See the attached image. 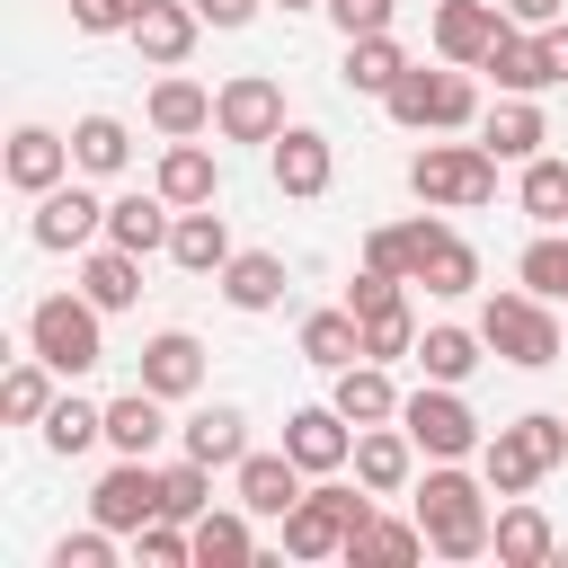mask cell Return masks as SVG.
<instances>
[{"label": "cell", "instance_id": "1", "mask_svg": "<svg viewBox=\"0 0 568 568\" xmlns=\"http://www.w3.org/2000/svg\"><path fill=\"white\" fill-rule=\"evenodd\" d=\"M488 497H497L488 479H470L462 462H435V470L417 479L426 550H435V559H479V550H488V532H497V524H488Z\"/></svg>", "mask_w": 568, "mask_h": 568}, {"label": "cell", "instance_id": "2", "mask_svg": "<svg viewBox=\"0 0 568 568\" xmlns=\"http://www.w3.org/2000/svg\"><path fill=\"white\" fill-rule=\"evenodd\" d=\"M382 106H390V124H408V133H462V124H479V80H470L462 62H444V71L408 62Z\"/></svg>", "mask_w": 568, "mask_h": 568}, {"label": "cell", "instance_id": "3", "mask_svg": "<svg viewBox=\"0 0 568 568\" xmlns=\"http://www.w3.org/2000/svg\"><path fill=\"white\" fill-rule=\"evenodd\" d=\"M568 462V417H550V408H532V417H515V426H497L488 444H479V479L497 488V497H524L541 470H559Z\"/></svg>", "mask_w": 568, "mask_h": 568}, {"label": "cell", "instance_id": "4", "mask_svg": "<svg viewBox=\"0 0 568 568\" xmlns=\"http://www.w3.org/2000/svg\"><path fill=\"white\" fill-rule=\"evenodd\" d=\"M98 320H106V311H98L89 293H44V302L27 311V346H36V355H44L62 382H80V373H98V364H106Z\"/></svg>", "mask_w": 568, "mask_h": 568}, {"label": "cell", "instance_id": "5", "mask_svg": "<svg viewBox=\"0 0 568 568\" xmlns=\"http://www.w3.org/2000/svg\"><path fill=\"white\" fill-rule=\"evenodd\" d=\"M408 186H417V204H435V213H470V204L497 195V151H488V142H426V151L408 160Z\"/></svg>", "mask_w": 568, "mask_h": 568}, {"label": "cell", "instance_id": "6", "mask_svg": "<svg viewBox=\"0 0 568 568\" xmlns=\"http://www.w3.org/2000/svg\"><path fill=\"white\" fill-rule=\"evenodd\" d=\"M364 515H373V488H364V479H355V488H337V479H328V488H302V506L284 515V550H293V559H337Z\"/></svg>", "mask_w": 568, "mask_h": 568}, {"label": "cell", "instance_id": "7", "mask_svg": "<svg viewBox=\"0 0 568 568\" xmlns=\"http://www.w3.org/2000/svg\"><path fill=\"white\" fill-rule=\"evenodd\" d=\"M479 337H488L506 364H524V373L559 364V320H550L541 293H488V302H479Z\"/></svg>", "mask_w": 568, "mask_h": 568}, {"label": "cell", "instance_id": "8", "mask_svg": "<svg viewBox=\"0 0 568 568\" xmlns=\"http://www.w3.org/2000/svg\"><path fill=\"white\" fill-rule=\"evenodd\" d=\"M399 426L417 435L426 462H470V453L488 444L479 417H470V399H462V382H426V390H408V399H399Z\"/></svg>", "mask_w": 568, "mask_h": 568}, {"label": "cell", "instance_id": "9", "mask_svg": "<svg viewBox=\"0 0 568 568\" xmlns=\"http://www.w3.org/2000/svg\"><path fill=\"white\" fill-rule=\"evenodd\" d=\"M160 470H151V453H124L98 488H89V524H106V532H142L151 515H160Z\"/></svg>", "mask_w": 568, "mask_h": 568}, {"label": "cell", "instance_id": "10", "mask_svg": "<svg viewBox=\"0 0 568 568\" xmlns=\"http://www.w3.org/2000/svg\"><path fill=\"white\" fill-rule=\"evenodd\" d=\"M213 133H222V142H275V133H284V89H275L266 71L222 80V89H213Z\"/></svg>", "mask_w": 568, "mask_h": 568}, {"label": "cell", "instance_id": "11", "mask_svg": "<svg viewBox=\"0 0 568 568\" xmlns=\"http://www.w3.org/2000/svg\"><path fill=\"white\" fill-rule=\"evenodd\" d=\"M27 231H36V248H53V257H62V248L106 240V204H98L89 186H71V178H62L53 195H36V222H27Z\"/></svg>", "mask_w": 568, "mask_h": 568}, {"label": "cell", "instance_id": "12", "mask_svg": "<svg viewBox=\"0 0 568 568\" xmlns=\"http://www.w3.org/2000/svg\"><path fill=\"white\" fill-rule=\"evenodd\" d=\"M284 453H293L302 470H320V479H328V470H346V462H355V417H346L337 399H328V408H293V417H284Z\"/></svg>", "mask_w": 568, "mask_h": 568}, {"label": "cell", "instance_id": "13", "mask_svg": "<svg viewBox=\"0 0 568 568\" xmlns=\"http://www.w3.org/2000/svg\"><path fill=\"white\" fill-rule=\"evenodd\" d=\"M373 497H399L408 479H417V435L390 417V426H355V462H346Z\"/></svg>", "mask_w": 568, "mask_h": 568}, {"label": "cell", "instance_id": "14", "mask_svg": "<svg viewBox=\"0 0 568 568\" xmlns=\"http://www.w3.org/2000/svg\"><path fill=\"white\" fill-rule=\"evenodd\" d=\"M195 36H204V9H195V0H151V9L133 18V53H142L151 71H178V62L195 53Z\"/></svg>", "mask_w": 568, "mask_h": 568}, {"label": "cell", "instance_id": "15", "mask_svg": "<svg viewBox=\"0 0 568 568\" xmlns=\"http://www.w3.org/2000/svg\"><path fill=\"white\" fill-rule=\"evenodd\" d=\"M266 160H275V186L284 195H328V178H337V142L311 133V124H284L266 142Z\"/></svg>", "mask_w": 568, "mask_h": 568}, {"label": "cell", "instance_id": "16", "mask_svg": "<svg viewBox=\"0 0 568 568\" xmlns=\"http://www.w3.org/2000/svg\"><path fill=\"white\" fill-rule=\"evenodd\" d=\"M444 240H453V231H444V222H435V204H426L417 222H382V231L364 240V266H382V275L417 284V275H426V257H435Z\"/></svg>", "mask_w": 568, "mask_h": 568}, {"label": "cell", "instance_id": "17", "mask_svg": "<svg viewBox=\"0 0 568 568\" xmlns=\"http://www.w3.org/2000/svg\"><path fill=\"white\" fill-rule=\"evenodd\" d=\"M479 71L497 80V98H541V89H559V80H550V62H541V36H532V27H515V18L497 27V44H488V62H479Z\"/></svg>", "mask_w": 568, "mask_h": 568}, {"label": "cell", "instance_id": "18", "mask_svg": "<svg viewBox=\"0 0 568 568\" xmlns=\"http://www.w3.org/2000/svg\"><path fill=\"white\" fill-rule=\"evenodd\" d=\"M71 169H80V160H71V142H62L53 124H18V133H9V186H18V195H53Z\"/></svg>", "mask_w": 568, "mask_h": 568}, {"label": "cell", "instance_id": "19", "mask_svg": "<svg viewBox=\"0 0 568 568\" xmlns=\"http://www.w3.org/2000/svg\"><path fill=\"white\" fill-rule=\"evenodd\" d=\"M231 488H240L248 515H275V524H284V515L302 506V462H293V453H240Z\"/></svg>", "mask_w": 568, "mask_h": 568}, {"label": "cell", "instance_id": "20", "mask_svg": "<svg viewBox=\"0 0 568 568\" xmlns=\"http://www.w3.org/2000/svg\"><path fill=\"white\" fill-rule=\"evenodd\" d=\"M497 27H506V9H497V0H444V9H435V53H444V62H462V71H479V62H488V44H497Z\"/></svg>", "mask_w": 568, "mask_h": 568}, {"label": "cell", "instance_id": "21", "mask_svg": "<svg viewBox=\"0 0 568 568\" xmlns=\"http://www.w3.org/2000/svg\"><path fill=\"white\" fill-rule=\"evenodd\" d=\"M488 550H497L506 568H550V559H559V532H550V515H541L532 497H506V506H497Z\"/></svg>", "mask_w": 568, "mask_h": 568}, {"label": "cell", "instance_id": "22", "mask_svg": "<svg viewBox=\"0 0 568 568\" xmlns=\"http://www.w3.org/2000/svg\"><path fill=\"white\" fill-rule=\"evenodd\" d=\"M169 231H178V204H169L160 186H151V195L133 186V195H115V204H106V240H115V248H133V257L169 248Z\"/></svg>", "mask_w": 568, "mask_h": 568}, {"label": "cell", "instance_id": "23", "mask_svg": "<svg viewBox=\"0 0 568 568\" xmlns=\"http://www.w3.org/2000/svg\"><path fill=\"white\" fill-rule=\"evenodd\" d=\"M142 390H160V399H195V390H204V346H195L186 328H160V337L142 346Z\"/></svg>", "mask_w": 568, "mask_h": 568}, {"label": "cell", "instance_id": "24", "mask_svg": "<svg viewBox=\"0 0 568 568\" xmlns=\"http://www.w3.org/2000/svg\"><path fill=\"white\" fill-rule=\"evenodd\" d=\"M151 186L186 213V204H213V195H222V169H213V151L186 133V142H169V151H160V178H151Z\"/></svg>", "mask_w": 568, "mask_h": 568}, {"label": "cell", "instance_id": "25", "mask_svg": "<svg viewBox=\"0 0 568 568\" xmlns=\"http://www.w3.org/2000/svg\"><path fill=\"white\" fill-rule=\"evenodd\" d=\"M169 257H178L186 275H222V266H231V222H222L213 204H186L178 231H169Z\"/></svg>", "mask_w": 568, "mask_h": 568}, {"label": "cell", "instance_id": "26", "mask_svg": "<svg viewBox=\"0 0 568 568\" xmlns=\"http://www.w3.org/2000/svg\"><path fill=\"white\" fill-rule=\"evenodd\" d=\"M426 550V524L408 515V524H390V515H364L355 532H346V550L337 559H355V568H408Z\"/></svg>", "mask_w": 568, "mask_h": 568}, {"label": "cell", "instance_id": "27", "mask_svg": "<svg viewBox=\"0 0 568 568\" xmlns=\"http://www.w3.org/2000/svg\"><path fill=\"white\" fill-rule=\"evenodd\" d=\"M80 293H89L98 311H133V302H142V257L115 248V240L89 248V257H80Z\"/></svg>", "mask_w": 568, "mask_h": 568}, {"label": "cell", "instance_id": "28", "mask_svg": "<svg viewBox=\"0 0 568 568\" xmlns=\"http://www.w3.org/2000/svg\"><path fill=\"white\" fill-rule=\"evenodd\" d=\"M222 302H231V311H275V302H284V257H275V248H231Z\"/></svg>", "mask_w": 568, "mask_h": 568}, {"label": "cell", "instance_id": "29", "mask_svg": "<svg viewBox=\"0 0 568 568\" xmlns=\"http://www.w3.org/2000/svg\"><path fill=\"white\" fill-rule=\"evenodd\" d=\"M178 435H186V453H195V462H213V470H240V453H248V417H240L231 399L195 408V417H186Z\"/></svg>", "mask_w": 568, "mask_h": 568}, {"label": "cell", "instance_id": "30", "mask_svg": "<svg viewBox=\"0 0 568 568\" xmlns=\"http://www.w3.org/2000/svg\"><path fill=\"white\" fill-rule=\"evenodd\" d=\"M142 115H151V133L186 142V133H204V124H213V89H195V80H178V71H169V80H151V106H142Z\"/></svg>", "mask_w": 568, "mask_h": 568}, {"label": "cell", "instance_id": "31", "mask_svg": "<svg viewBox=\"0 0 568 568\" xmlns=\"http://www.w3.org/2000/svg\"><path fill=\"white\" fill-rule=\"evenodd\" d=\"M479 142H488L497 160H532V151L550 142V124H541V106H532V98H497V106L479 115Z\"/></svg>", "mask_w": 568, "mask_h": 568}, {"label": "cell", "instance_id": "32", "mask_svg": "<svg viewBox=\"0 0 568 568\" xmlns=\"http://www.w3.org/2000/svg\"><path fill=\"white\" fill-rule=\"evenodd\" d=\"M302 364H320V373L364 364V320H355V311H311V320H302Z\"/></svg>", "mask_w": 568, "mask_h": 568}, {"label": "cell", "instance_id": "33", "mask_svg": "<svg viewBox=\"0 0 568 568\" xmlns=\"http://www.w3.org/2000/svg\"><path fill=\"white\" fill-rule=\"evenodd\" d=\"M160 435H169V399H160V390L133 382L124 399H106V444H115V453H151Z\"/></svg>", "mask_w": 568, "mask_h": 568}, {"label": "cell", "instance_id": "34", "mask_svg": "<svg viewBox=\"0 0 568 568\" xmlns=\"http://www.w3.org/2000/svg\"><path fill=\"white\" fill-rule=\"evenodd\" d=\"M186 532H195V568H240V559L257 550V532H248V506H204Z\"/></svg>", "mask_w": 568, "mask_h": 568}, {"label": "cell", "instance_id": "35", "mask_svg": "<svg viewBox=\"0 0 568 568\" xmlns=\"http://www.w3.org/2000/svg\"><path fill=\"white\" fill-rule=\"evenodd\" d=\"M44 408H53V364L27 346V355L0 373V417H9V426H44Z\"/></svg>", "mask_w": 568, "mask_h": 568}, {"label": "cell", "instance_id": "36", "mask_svg": "<svg viewBox=\"0 0 568 568\" xmlns=\"http://www.w3.org/2000/svg\"><path fill=\"white\" fill-rule=\"evenodd\" d=\"M328 399H337V408H346L355 426H390V417H399V390H390V373H382L373 355H364V364H346Z\"/></svg>", "mask_w": 568, "mask_h": 568}, {"label": "cell", "instance_id": "37", "mask_svg": "<svg viewBox=\"0 0 568 568\" xmlns=\"http://www.w3.org/2000/svg\"><path fill=\"white\" fill-rule=\"evenodd\" d=\"M408 71V53H399V36L382 27V36H346V89H364V98H390V80Z\"/></svg>", "mask_w": 568, "mask_h": 568}, {"label": "cell", "instance_id": "38", "mask_svg": "<svg viewBox=\"0 0 568 568\" xmlns=\"http://www.w3.org/2000/svg\"><path fill=\"white\" fill-rule=\"evenodd\" d=\"M71 160H80V178H115V169L133 160L124 115H80V124H71Z\"/></svg>", "mask_w": 568, "mask_h": 568}, {"label": "cell", "instance_id": "39", "mask_svg": "<svg viewBox=\"0 0 568 568\" xmlns=\"http://www.w3.org/2000/svg\"><path fill=\"white\" fill-rule=\"evenodd\" d=\"M479 346H488V337H479V328H453V320H444V328H417L426 382H470V373H479Z\"/></svg>", "mask_w": 568, "mask_h": 568}, {"label": "cell", "instance_id": "40", "mask_svg": "<svg viewBox=\"0 0 568 568\" xmlns=\"http://www.w3.org/2000/svg\"><path fill=\"white\" fill-rule=\"evenodd\" d=\"M89 444H106V408L62 390V399L44 408V453H62V462H71V453H89Z\"/></svg>", "mask_w": 568, "mask_h": 568}, {"label": "cell", "instance_id": "41", "mask_svg": "<svg viewBox=\"0 0 568 568\" xmlns=\"http://www.w3.org/2000/svg\"><path fill=\"white\" fill-rule=\"evenodd\" d=\"M524 213H532L541 231H559V222H568V160H550V151H532V160H524Z\"/></svg>", "mask_w": 568, "mask_h": 568}, {"label": "cell", "instance_id": "42", "mask_svg": "<svg viewBox=\"0 0 568 568\" xmlns=\"http://www.w3.org/2000/svg\"><path fill=\"white\" fill-rule=\"evenodd\" d=\"M515 275H524V293H541V302H568V222L541 231V240L515 257Z\"/></svg>", "mask_w": 568, "mask_h": 568}, {"label": "cell", "instance_id": "43", "mask_svg": "<svg viewBox=\"0 0 568 568\" xmlns=\"http://www.w3.org/2000/svg\"><path fill=\"white\" fill-rule=\"evenodd\" d=\"M160 479H169V488H160V515H169V524H195V515L213 506V462L186 453V462H169Z\"/></svg>", "mask_w": 568, "mask_h": 568}, {"label": "cell", "instance_id": "44", "mask_svg": "<svg viewBox=\"0 0 568 568\" xmlns=\"http://www.w3.org/2000/svg\"><path fill=\"white\" fill-rule=\"evenodd\" d=\"M364 355H373V364H390V355H417V311H408V302H382V311H364Z\"/></svg>", "mask_w": 568, "mask_h": 568}, {"label": "cell", "instance_id": "45", "mask_svg": "<svg viewBox=\"0 0 568 568\" xmlns=\"http://www.w3.org/2000/svg\"><path fill=\"white\" fill-rule=\"evenodd\" d=\"M417 284H426V293H444V302H462V293L479 284V248H470V240H444V248L426 257V275H417Z\"/></svg>", "mask_w": 568, "mask_h": 568}, {"label": "cell", "instance_id": "46", "mask_svg": "<svg viewBox=\"0 0 568 568\" xmlns=\"http://www.w3.org/2000/svg\"><path fill=\"white\" fill-rule=\"evenodd\" d=\"M133 559H142V568H186V559H195V532L169 524V515H151V524L133 532Z\"/></svg>", "mask_w": 568, "mask_h": 568}, {"label": "cell", "instance_id": "47", "mask_svg": "<svg viewBox=\"0 0 568 568\" xmlns=\"http://www.w3.org/2000/svg\"><path fill=\"white\" fill-rule=\"evenodd\" d=\"M142 9H151V0H71V27H80V36H133Z\"/></svg>", "mask_w": 568, "mask_h": 568}, {"label": "cell", "instance_id": "48", "mask_svg": "<svg viewBox=\"0 0 568 568\" xmlns=\"http://www.w3.org/2000/svg\"><path fill=\"white\" fill-rule=\"evenodd\" d=\"M53 568H115V532H106V524L62 532V541H53Z\"/></svg>", "mask_w": 568, "mask_h": 568}, {"label": "cell", "instance_id": "49", "mask_svg": "<svg viewBox=\"0 0 568 568\" xmlns=\"http://www.w3.org/2000/svg\"><path fill=\"white\" fill-rule=\"evenodd\" d=\"M337 18V36H382L390 27V0H320Z\"/></svg>", "mask_w": 568, "mask_h": 568}, {"label": "cell", "instance_id": "50", "mask_svg": "<svg viewBox=\"0 0 568 568\" xmlns=\"http://www.w3.org/2000/svg\"><path fill=\"white\" fill-rule=\"evenodd\" d=\"M382 302H399V275H382V266H364V275L346 284V311L364 320V311H382Z\"/></svg>", "mask_w": 568, "mask_h": 568}, {"label": "cell", "instance_id": "51", "mask_svg": "<svg viewBox=\"0 0 568 568\" xmlns=\"http://www.w3.org/2000/svg\"><path fill=\"white\" fill-rule=\"evenodd\" d=\"M541 36V62H550V80L568 89V18H550V27H532Z\"/></svg>", "mask_w": 568, "mask_h": 568}, {"label": "cell", "instance_id": "52", "mask_svg": "<svg viewBox=\"0 0 568 568\" xmlns=\"http://www.w3.org/2000/svg\"><path fill=\"white\" fill-rule=\"evenodd\" d=\"M515 27H550V18H568V0H497Z\"/></svg>", "mask_w": 568, "mask_h": 568}, {"label": "cell", "instance_id": "53", "mask_svg": "<svg viewBox=\"0 0 568 568\" xmlns=\"http://www.w3.org/2000/svg\"><path fill=\"white\" fill-rule=\"evenodd\" d=\"M204 9V27H248L257 18V0H195Z\"/></svg>", "mask_w": 568, "mask_h": 568}, {"label": "cell", "instance_id": "54", "mask_svg": "<svg viewBox=\"0 0 568 568\" xmlns=\"http://www.w3.org/2000/svg\"><path fill=\"white\" fill-rule=\"evenodd\" d=\"M284 9H311V0H284Z\"/></svg>", "mask_w": 568, "mask_h": 568}]
</instances>
